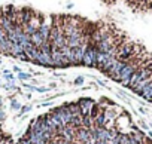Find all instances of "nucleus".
<instances>
[{
	"label": "nucleus",
	"instance_id": "nucleus-5",
	"mask_svg": "<svg viewBox=\"0 0 152 144\" xmlns=\"http://www.w3.org/2000/svg\"><path fill=\"white\" fill-rule=\"evenodd\" d=\"M140 126H142L143 129H148V126H146V123H145V122H140Z\"/></svg>",
	"mask_w": 152,
	"mask_h": 144
},
{
	"label": "nucleus",
	"instance_id": "nucleus-8",
	"mask_svg": "<svg viewBox=\"0 0 152 144\" xmlns=\"http://www.w3.org/2000/svg\"><path fill=\"white\" fill-rule=\"evenodd\" d=\"M151 128H152V123H151Z\"/></svg>",
	"mask_w": 152,
	"mask_h": 144
},
{
	"label": "nucleus",
	"instance_id": "nucleus-3",
	"mask_svg": "<svg viewBox=\"0 0 152 144\" xmlns=\"http://www.w3.org/2000/svg\"><path fill=\"white\" fill-rule=\"evenodd\" d=\"M75 83H76V85H82V83H84V77H82V76H81V77H78V79L75 80Z\"/></svg>",
	"mask_w": 152,
	"mask_h": 144
},
{
	"label": "nucleus",
	"instance_id": "nucleus-1",
	"mask_svg": "<svg viewBox=\"0 0 152 144\" xmlns=\"http://www.w3.org/2000/svg\"><path fill=\"white\" fill-rule=\"evenodd\" d=\"M97 49H96V45L88 40V45L85 48V54H84V58H82V65L85 67H97Z\"/></svg>",
	"mask_w": 152,
	"mask_h": 144
},
{
	"label": "nucleus",
	"instance_id": "nucleus-6",
	"mask_svg": "<svg viewBox=\"0 0 152 144\" xmlns=\"http://www.w3.org/2000/svg\"><path fill=\"white\" fill-rule=\"evenodd\" d=\"M0 119H5V113L2 110H0Z\"/></svg>",
	"mask_w": 152,
	"mask_h": 144
},
{
	"label": "nucleus",
	"instance_id": "nucleus-4",
	"mask_svg": "<svg viewBox=\"0 0 152 144\" xmlns=\"http://www.w3.org/2000/svg\"><path fill=\"white\" fill-rule=\"evenodd\" d=\"M12 109H20V104L18 103H12Z\"/></svg>",
	"mask_w": 152,
	"mask_h": 144
},
{
	"label": "nucleus",
	"instance_id": "nucleus-7",
	"mask_svg": "<svg viewBox=\"0 0 152 144\" xmlns=\"http://www.w3.org/2000/svg\"><path fill=\"white\" fill-rule=\"evenodd\" d=\"M28 110H30V107H28V106H27V107H24V109H23V110H21V111H23V113H24V111H28Z\"/></svg>",
	"mask_w": 152,
	"mask_h": 144
},
{
	"label": "nucleus",
	"instance_id": "nucleus-9",
	"mask_svg": "<svg viewBox=\"0 0 152 144\" xmlns=\"http://www.w3.org/2000/svg\"><path fill=\"white\" fill-rule=\"evenodd\" d=\"M151 77H152V75H151Z\"/></svg>",
	"mask_w": 152,
	"mask_h": 144
},
{
	"label": "nucleus",
	"instance_id": "nucleus-2",
	"mask_svg": "<svg viewBox=\"0 0 152 144\" xmlns=\"http://www.w3.org/2000/svg\"><path fill=\"white\" fill-rule=\"evenodd\" d=\"M18 77H20L21 80H26V79H30V75H26V73H20V75H18Z\"/></svg>",
	"mask_w": 152,
	"mask_h": 144
}]
</instances>
